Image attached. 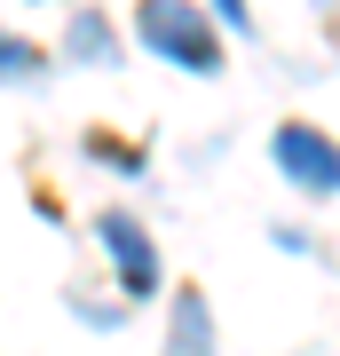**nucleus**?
Instances as JSON below:
<instances>
[{"label":"nucleus","instance_id":"1","mask_svg":"<svg viewBox=\"0 0 340 356\" xmlns=\"http://www.w3.org/2000/svg\"><path fill=\"white\" fill-rule=\"evenodd\" d=\"M135 24H143V40H151L159 56H175L182 72H214L222 64V40H214V24L190 8V0H143Z\"/></svg>","mask_w":340,"mask_h":356},{"label":"nucleus","instance_id":"2","mask_svg":"<svg viewBox=\"0 0 340 356\" xmlns=\"http://www.w3.org/2000/svg\"><path fill=\"white\" fill-rule=\"evenodd\" d=\"M269 151H277V166L301 182L309 198H332V191H340V143H332L325 127H309V119H285V127L269 135Z\"/></svg>","mask_w":340,"mask_h":356},{"label":"nucleus","instance_id":"3","mask_svg":"<svg viewBox=\"0 0 340 356\" xmlns=\"http://www.w3.org/2000/svg\"><path fill=\"white\" fill-rule=\"evenodd\" d=\"M103 245H111L127 293H151V285H159V254H151V238H143L135 214H103Z\"/></svg>","mask_w":340,"mask_h":356},{"label":"nucleus","instance_id":"4","mask_svg":"<svg viewBox=\"0 0 340 356\" xmlns=\"http://www.w3.org/2000/svg\"><path fill=\"white\" fill-rule=\"evenodd\" d=\"M166 356H214V325H206V293L198 285L175 293V341H166Z\"/></svg>","mask_w":340,"mask_h":356},{"label":"nucleus","instance_id":"5","mask_svg":"<svg viewBox=\"0 0 340 356\" xmlns=\"http://www.w3.org/2000/svg\"><path fill=\"white\" fill-rule=\"evenodd\" d=\"M24 72H40V48L16 40V32H0V79H24Z\"/></svg>","mask_w":340,"mask_h":356},{"label":"nucleus","instance_id":"6","mask_svg":"<svg viewBox=\"0 0 340 356\" xmlns=\"http://www.w3.org/2000/svg\"><path fill=\"white\" fill-rule=\"evenodd\" d=\"M222 16H229V24H238V32H245V0H222Z\"/></svg>","mask_w":340,"mask_h":356}]
</instances>
